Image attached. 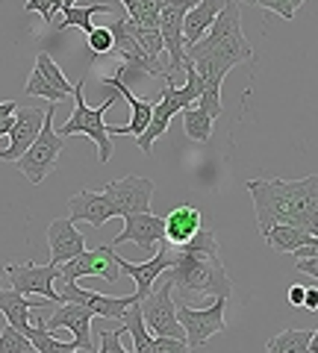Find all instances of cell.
Here are the masks:
<instances>
[{"instance_id":"b9f144b4","label":"cell","mask_w":318,"mask_h":353,"mask_svg":"<svg viewBox=\"0 0 318 353\" xmlns=\"http://www.w3.org/2000/svg\"><path fill=\"white\" fill-rule=\"evenodd\" d=\"M124 9H127V18H136L139 15V0H121Z\"/></svg>"},{"instance_id":"7c38bea8","label":"cell","mask_w":318,"mask_h":353,"mask_svg":"<svg viewBox=\"0 0 318 353\" xmlns=\"http://www.w3.org/2000/svg\"><path fill=\"white\" fill-rule=\"evenodd\" d=\"M92 321H95V315H92L86 306H80V303H59V306L48 315L45 330H48V333H53V330H62V327H65V330H68V333L74 336L77 350H80V353H95Z\"/></svg>"},{"instance_id":"ee69618b","label":"cell","mask_w":318,"mask_h":353,"mask_svg":"<svg viewBox=\"0 0 318 353\" xmlns=\"http://www.w3.org/2000/svg\"><path fill=\"white\" fill-rule=\"evenodd\" d=\"M236 3H250V6H259V0H236Z\"/></svg>"},{"instance_id":"d590c367","label":"cell","mask_w":318,"mask_h":353,"mask_svg":"<svg viewBox=\"0 0 318 353\" xmlns=\"http://www.w3.org/2000/svg\"><path fill=\"white\" fill-rule=\"evenodd\" d=\"M27 12H39L48 24H53V15L62 12V0H30Z\"/></svg>"},{"instance_id":"8992f818","label":"cell","mask_w":318,"mask_h":353,"mask_svg":"<svg viewBox=\"0 0 318 353\" xmlns=\"http://www.w3.org/2000/svg\"><path fill=\"white\" fill-rule=\"evenodd\" d=\"M57 106H59V103H50V106L45 109V124H41L36 141H32V145L18 157V168L24 171V176H27L32 185H39L53 168H57L59 153L65 150V139H59V136H57V127H53V115H57Z\"/></svg>"},{"instance_id":"cb8c5ba5","label":"cell","mask_w":318,"mask_h":353,"mask_svg":"<svg viewBox=\"0 0 318 353\" xmlns=\"http://www.w3.org/2000/svg\"><path fill=\"white\" fill-rule=\"evenodd\" d=\"M315 336V330H283L268 339L266 353H318Z\"/></svg>"},{"instance_id":"5b68a950","label":"cell","mask_w":318,"mask_h":353,"mask_svg":"<svg viewBox=\"0 0 318 353\" xmlns=\"http://www.w3.org/2000/svg\"><path fill=\"white\" fill-rule=\"evenodd\" d=\"M83 83H74V115L65 121V124L57 130V136L59 139H71V136H89L95 145H97V159L101 162H109V157H112V136H109V130L103 124V115H106V109H112L115 106V97H109V101H103L101 106H95L89 109V103H86V97H83Z\"/></svg>"},{"instance_id":"83f0119b","label":"cell","mask_w":318,"mask_h":353,"mask_svg":"<svg viewBox=\"0 0 318 353\" xmlns=\"http://www.w3.org/2000/svg\"><path fill=\"white\" fill-rule=\"evenodd\" d=\"M212 115H206L203 109H183V124H186V136L192 141H210L212 136Z\"/></svg>"},{"instance_id":"7402d4cb","label":"cell","mask_w":318,"mask_h":353,"mask_svg":"<svg viewBox=\"0 0 318 353\" xmlns=\"http://www.w3.org/2000/svg\"><path fill=\"white\" fill-rule=\"evenodd\" d=\"M50 301H45V297H39V301H30V297L18 294L12 289H0V312H3L6 324L15 327L18 333H24V330L30 327V312L32 309H41L48 306Z\"/></svg>"},{"instance_id":"f6af8a7d","label":"cell","mask_w":318,"mask_h":353,"mask_svg":"<svg viewBox=\"0 0 318 353\" xmlns=\"http://www.w3.org/2000/svg\"><path fill=\"white\" fill-rule=\"evenodd\" d=\"M0 289H3V271H0Z\"/></svg>"},{"instance_id":"603a6c76","label":"cell","mask_w":318,"mask_h":353,"mask_svg":"<svg viewBox=\"0 0 318 353\" xmlns=\"http://www.w3.org/2000/svg\"><path fill=\"white\" fill-rule=\"evenodd\" d=\"M262 239H266L277 253H295L304 245H318L315 233H306V230H301V227H286V224L268 227L266 233H262Z\"/></svg>"},{"instance_id":"4dcf8cb0","label":"cell","mask_w":318,"mask_h":353,"mask_svg":"<svg viewBox=\"0 0 318 353\" xmlns=\"http://www.w3.org/2000/svg\"><path fill=\"white\" fill-rule=\"evenodd\" d=\"M130 32L136 36V41L145 48V53L150 59H157V62H166L162 59V53H166V48H162V36H159V30H145V27H139L136 21H130Z\"/></svg>"},{"instance_id":"f35d334b","label":"cell","mask_w":318,"mask_h":353,"mask_svg":"<svg viewBox=\"0 0 318 353\" xmlns=\"http://www.w3.org/2000/svg\"><path fill=\"white\" fill-rule=\"evenodd\" d=\"M304 294H306L304 285H292V289H289V303L292 306H301L304 303Z\"/></svg>"},{"instance_id":"74e56055","label":"cell","mask_w":318,"mask_h":353,"mask_svg":"<svg viewBox=\"0 0 318 353\" xmlns=\"http://www.w3.org/2000/svg\"><path fill=\"white\" fill-rule=\"evenodd\" d=\"M315 256H318V253H310V256H298V271H304L312 283L318 280V259Z\"/></svg>"},{"instance_id":"60d3db41","label":"cell","mask_w":318,"mask_h":353,"mask_svg":"<svg viewBox=\"0 0 318 353\" xmlns=\"http://www.w3.org/2000/svg\"><path fill=\"white\" fill-rule=\"evenodd\" d=\"M15 109H18L15 101H3V103H0V118H9V115L15 112Z\"/></svg>"},{"instance_id":"7a4b0ae2","label":"cell","mask_w":318,"mask_h":353,"mask_svg":"<svg viewBox=\"0 0 318 353\" xmlns=\"http://www.w3.org/2000/svg\"><path fill=\"white\" fill-rule=\"evenodd\" d=\"M166 283H171V289H177V301H183V292L189 294H212V297H224L230 301L233 294V280L221 262V253H218V241L210 224H203L195 233V239H189L180 248H171V265L159 274Z\"/></svg>"},{"instance_id":"6da1fadb","label":"cell","mask_w":318,"mask_h":353,"mask_svg":"<svg viewBox=\"0 0 318 353\" xmlns=\"http://www.w3.org/2000/svg\"><path fill=\"white\" fill-rule=\"evenodd\" d=\"M186 59L192 62V68L203 80V92L197 97V109H203L206 115L218 118L221 115V83L230 74V68L242 62H254L257 53L248 44L242 32V12H239L236 0H227V6L215 15L212 27L206 30L201 41H195L192 48H186Z\"/></svg>"},{"instance_id":"ac0fdd59","label":"cell","mask_w":318,"mask_h":353,"mask_svg":"<svg viewBox=\"0 0 318 353\" xmlns=\"http://www.w3.org/2000/svg\"><path fill=\"white\" fill-rule=\"evenodd\" d=\"M103 83H112L115 92L121 94L130 106H133V118H130L127 124H121V127H106V130H109V136H141V132L148 130V124H150L153 101H145V97H136L133 92H130V85H127L118 74H115V77H103Z\"/></svg>"},{"instance_id":"8fae6325","label":"cell","mask_w":318,"mask_h":353,"mask_svg":"<svg viewBox=\"0 0 318 353\" xmlns=\"http://www.w3.org/2000/svg\"><path fill=\"white\" fill-rule=\"evenodd\" d=\"M153 180L148 176H124V180H109L103 185V194L112 201V209L118 218L150 212V197H153Z\"/></svg>"},{"instance_id":"ab89813d","label":"cell","mask_w":318,"mask_h":353,"mask_svg":"<svg viewBox=\"0 0 318 353\" xmlns=\"http://www.w3.org/2000/svg\"><path fill=\"white\" fill-rule=\"evenodd\" d=\"M301 306H306V309H318V289H306Z\"/></svg>"},{"instance_id":"1f68e13d","label":"cell","mask_w":318,"mask_h":353,"mask_svg":"<svg viewBox=\"0 0 318 353\" xmlns=\"http://www.w3.org/2000/svg\"><path fill=\"white\" fill-rule=\"evenodd\" d=\"M0 353H36V347L30 345V339L24 333H18L15 327H3L0 333Z\"/></svg>"},{"instance_id":"7bdbcfd3","label":"cell","mask_w":318,"mask_h":353,"mask_svg":"<svg viewBox=\"0 0 318 353\" xmlns=\"http://www.w3.org/2000/svg\"><path fill=\"white\" fill-rule=\"evenodd\" d=\"M68 6H77V0H62V9H68Z\"/></svg>"},{"instance_id":"3957f363","label":"cell","mask_w":318,"mask_h":353,"mask_svg":"<svg viewBox=\"0 0 318 353\" xmlns=\"http://www.w3.org/2000/svg\"><path fill=\"white\" fill-rule=\"evenodd\" d=\"M245 189L254 197L257 227L266 233L274 224L301 227L306 233L318 230V176L306 174L301 180H248Z\"/></svg>"},{"instance_id":"4316f807","label":"cell","mask_w":318,"mask_h":353,"mask_svg":"<svg viewBox=\"0 0 318 353\" xmlns=\"http://www.w3.org/2000/svg\"><path fill=\"white\" fill-rule=\"evenodd\" d=\"M97 12H106V15H112L115 9L112 6H106V3H89V6H68V9H62V27H80L83 32H89L95 24H92V15Z\"/></svg>"},{"instance_id":"8d00e7d4","label":"cell","mask_w":318,"mask_h":353,"mask_svg":"<svg viewBox=\"0 0 318 353\" xmlns=\"http://www.w3.org/2000/svg\"><path fill=\"white\" fill-rule=\"evenodd\" d=\"M153 353H192V347L186 345V339H162V336H153Z\"/></svg>"},{"instance_id":"f1b7e54d","label":"cell","mask_w":318,"mask_h":353,"mask_svg":"<svg viewBox=\"0 0 318 353\" xmlns=\"http://www.w3.org/2000/svg\"><path fill=\"white\" fill-rule=\"evenodd\" d=\"M36 71L45 77V80H48L53 88H59L62 94H68V97L74 94V85L68 83V77L59 71V65L50 59V53H39V57H36Z\"/></svg>"},{"instance_id":"ffe728a7","label":"cell","mask_w":318,"mask_h":353,"mask_svg":"<svg viewBox=\"0 0 318 353\" xmlns=\"http://www.w3.org/2000/svg\"><path fill=\"white\" fill-rule=\"evenodd\" d=\"M206 224L203 215H201V209H195L189 203H183V206H174L171 212L162 218V230H166V245L171 248H180L186 245L189 239H195V233Z\"/></svg>"},{"instance_id":"f546056e","label":"cell","mask_w":318,"mask_h":353,"mask_svg":"<svg viewBox=\"0 0 318 353\" xmlns=\"http://www.w3.org/2000/svg\"><path fill=\"white\" fill-rule=\"evenodd\" d=\"M24 92H27L30 97H45L48 103H65V101H68V94H62L59 88H53L36 68H32L30 80H27V85H24Z\"/></svg>"},{"instance_id":"e575fe53","label":"cell","mask_w":318,"mask_h":353,"mask_svg":"<svg viewBox=\"0 0 318 353\" xmlns=\"http://www.w3.org/2000/svg\"><path fill=\"white\" fill-rule=\"evenodd\" d=\"M124 333H127L124 327L115 330V333H109V330H97V339H101V350H97V353H130L121 345V336Z\"/></svg>"},{"instance_id":"9c48e42d","label":"cell","mask_w":318,"mask_h":353,"mask_svg":"<svg viewBox=\"0 0 318 353\" xmlns=\"http://www.w3.org/2000/svg\"><path fill=\"white\" fill-rule=\"evenodd\" d=\"M141 321H145L150 336L162 339H186L183 327L177 321V309H174V289L171 283H162L159 289H150V294L139 303Z\"/></svg>"},{"instance_id":"836d02e7","label":"cell","mask_w":318,"mask_h":353,"mask_svg":"<svg viewBox=\"0 0 318 353\" xmlns=\"http://www.w3.org/2000/svg\"><path fill=\"white\" fill-rule=\"evenodd\" d=\"M259 6L268 9V12H277L280 18L292 21L295 12H298V9L304 6V0H259Z\"/></svg>"},{"instance_id":"d6a6232c","label":"cell","mask_w":318,"mask_h":353,"mask_svg":"<svg viewBox=\"0 0 318 353\" xmlns=\"http://www.w3.org/2000/svg\"><path fill=\"white\" fill-rule=\"evenodd\" d=\"M86 48H89L95 57L112 53V32H109V27H92L86 32Z\"/></svg>"},{"instance_id":"52a82bcc","label":"cell","mask_w":318,"mask_h":353,"mask_svg":"<svg viewBox=\"0 0 318 353\" xmlns=\"http://www.w3.org/2000/svg\"><path fill=\"white\" fill-rule=\"evenodd\" d=\"M174 309H177V321L183 327V336H186V345L189 347H201L215 333H224L227 330V318H224L227 301L224 297H215V303L203 306V309H192L183 301H174Z\"/></svg>"},{"instance_id":"d6986e66","label":"cell","mask_w":318,"mask_h":353,"mask_svg":"<svg viewBox=\"0 0 318 353\" xmlns=\"http://www.w3.org/2000/svg\"><path fill=\"white\" fill-rule=\"evenodd\" d=\"M71 215L68 221H89L92 227H103L109 218H115V209H112V201L103 194V192H89V189H83V192H77L71 201Z\"/></svg>"},{"instance_id":"277c9868","label":"cell","mask_w":318,"mask_h":353,"mask_svg":"<svg viewBox=\"0 0 318 353\" xmlns=\"http://www.w3.org/2000/svg\"><path fill=\"white\" fill-rule=\"evenodd\" d=\"M183 74H186L183 88H177L174 83H166V88H162V97H159V101H153L150 124H148V130L141 132V136H136V145H139L141 153H150L153 141H157L162 132L168 130L171 118L177 115V112H183V109L195 106V103H197V97H201V92H203V80L197 77V71L192 68V62H189V59L183 62Z\"/></svg>"},{"instance_id":"2e32d148","label":"cell","mask_w":318,"mask_h":353,"mask_svg":"<svg viewBox=\"0 0 318 353\" xmlns=\"http://www.w3.org/2000/svg\"><path fill=\"white\" fill-rule=\"evenodd\" d=\"M48 248H50V262L48 265H65L68 259L80 256V253L86 250V239L83 233L74 227V221L68 218H57L50 221L48 227Z\"/></svg>"},{"instance_id":"9a60e30c","label":"cell","mask_w":318,"mask_h":353,"mask_svg":"<svg viewBox=\"0 0 318 353\" xmlns=\"http://www.w3.org/2000/svg\"><path fill=\"white\" fill-rule=\"evenodd\" d=\"M124 241H133L141 250H153V245L166 241V230H162V218L153 212H139V215H127L124 218V230L112 239L109 248H118Z\"/></svg>"},{"instance_id":"4fadbf2b","label":"cell","mask_w":318,"mask_h":353,"mask_svg":"<svg viewBox=\"0 0 318 353\" xmlns=\"http://www.w3.org/2000/svg\"><path fill=\"white\" fill-rule=\"evenodd\" d=\"M59 297H62V303H80V306L89 309L95 318H112V321H121V315L127 312V306L139 301L136 294L112 297V294H101V292H86L77 283H62Z\"/></svg>"},{"instance_id":"d4e9b609","label":"cell","mask_w":318,"mask_h":353,"mask_svg":"<svg viewBox=\"0 0 318 353\" xmlns=\"http://www.w3.org/2000/svg\"><path fill=\"white\" fill-rule=\"evenodd\" d=\"M121 324L124 330L133 339V353H153V336L148 333L145 321H141V309H139V301L127 306V312L121 315Z\"/></svg>"},{"instance_id":"44dd1931","label":"cell","mask_w":318,"mask_h":353,"mask_svg":"<svg viewBox=\"0 0 318 353\" xmlns=\"http://www.w3.org/2000/svg\"><path fill=\"white\" fill-rule=\"evenodd\" d=\"M227 6V0H197V3L186 12L183 18V44L192 48L195 41H201L206 36V30L212 27L215 15Z\"/></svg>"},{"instance_id":"ba28073f","label":"cell","mask_w":318,"mask_h":353,"mask_svg":"<svg viewBox=\"0 0 318 353\" xmlns=\"http://www.w3.org/2000/svg\"><path fill=\"white\" fill-rule=\"evenodd\" d=\"M3 280L18 294H39L50 303H62L59 292H53V283L59 280L57 265H36V262H9L3 268Z\"/></svg>"},{"instance_id":"30bf717a","label":"cell","mask_w":318,"mask_h":353,"mask_svg":"<svg viewBox=\"0 0 318 353\" xmlns=\"http://www.w3.org/2000/svg\"><path fill=\"white\" fill-rule=\"evenodd\" d=\"M80 277H103L106 283H118L121 271H118V253L109 245H97L92 250H83L80 256L59 265V280L77 283Z\"/></svg>"},{"instance_id":"484cf974","label":"cell","mask_w":318,"mask_h":353,"mask_svg":"<svg viewBox=\"0 0 318 353\" xmlns=\"http://www.w3.org/2000/svg\"><path fill=\"white\" fill-rule=\"evenodd\" d=\"M24 336L30 339V345L36 347V353H71V350H77L74 341H59L57 336H50L45 330V321H41V318L24 330Z\"/></svg>"},{"instance_id":"e0dca14e","label":"cell","mask_w":318,"mask_h":353,"mask_svg":"<svg viewBox=\"0 0 318 353\" xmlns=\"http://www.w3.org/2000/svg\"><path fill=\"white\" fill-rule=\"evenodd\" d=\"M168 265H171V245H162L157 256L148 259V262H139V265L118 256V271H124V274H130V277L136 280V297H139V303L150 294V289L159 280V274L166 271Z\"/></svg>"},{"instance_id":"5bb4252c","label":"cell","mask_w":318,"mask_h":353,"mask_svg":"<svg viewBox=\"0 0 318 353\" xmlns=\"http://www.w3.org/2000/svg\"><path fill=\"white\" fill-rule=\"evenodd\" d=\"M41 124H45V112L39 106H18L12 115V130H9V148L0 150V159L18 162L21 153L36 141Z\"/></svg>"}]
</instances>
